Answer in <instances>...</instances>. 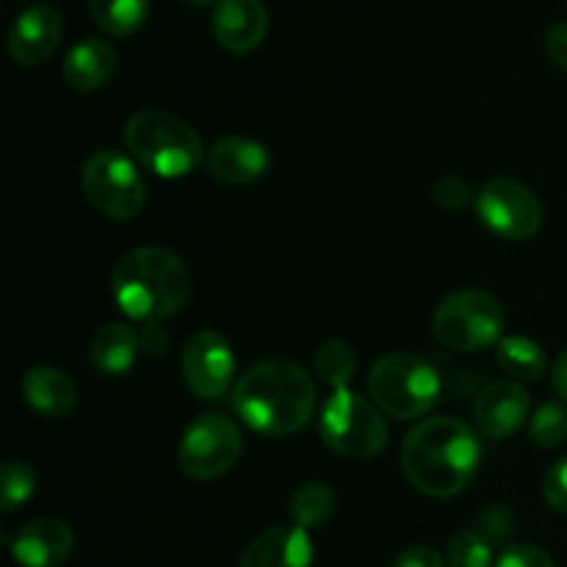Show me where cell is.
Returning <instances> with one entry per match:
<instances>
[{
  "instance_id": "6da1fadb",
  "label": "cell",
  "mask_w": 567,
  "mask_h": 567,
  "mask_svg": "<svg viewBox=\"0 0 567 567\" xmlns=\"http://www.w3.org/2000/svg\"><path fill=\"white\" fill-rule=\"evenodd\" d=\"M482 446L476 432L454 415L426 419L404 437L402 468L415 491L430 498L463 493L480 468Z\"/></svg>"
},
{
  "instance_id": "7a4b0ae2",
  "label": "cell",
  "mask_w": 567,
  "mask_h": 567,
  "mask_svg": "<svg viewBox=\"0 0 567 567\" xmlns=\"http://www.w3.org/2000/svg\"><path fill=\"white\" fill-rule=\"evenodd\" d=\"M233 408L249 430L282 437L308 426L316 408V385L293 360L255 363L233 388Z\"/></svg>"
},
{
  "instance_id": "3957f363",
  "label": "cell",
  "mask_w": 567,
  "mask_h": 567,
  "mask_svg": "<svg viewBox=\"0 0 567 567\" xmlns=\"http://www.w3.org/2000/svg\"><path fill=\"white\" fill-rule=\"evenodd\" d=\"M111 297L133 321L158 324L181 313L192 297V275L181 255L164 247H138L122 255L111 271Z\"/></svg>"
},
{
  "instance_id": "277c9868",
  "label": "cell",
  "mask_w": 567,
  "mask_h": 567,
  "mask_svg": "<svg viewBox=\"0 0 567 567\" xmlns=\"http://www.w3.org/2000/svg\"><path fill=\"white\" fill-rule=\"evenodd\" d=\"M125 144L133 158L158 177L192 175L203 161V138L181 116L161 109H142L127 120Z\"/></svg>"
},
{
  "instance_id": "5b68a950",
  "label": "cell",
  "mask_w": 567,
  "mask_h": 567,
  "mask_svg": "<svg viewBox=\"0 0 567 567\" xmlns=\"http://www.w3.org/2000/svg\"><path fill=\"white\" fill-rule=\"evenodd\" d=\"M371 402L385 415L413 421L430 413L441 399V377L435 365L419 354L391 352L369 371Z\"/></svg>"
},
{
  "instance_id": "8992f818",
  "label": "cell",
  "mask_w": 567,
  "mask_h": 567,
  "mask_svg": "<svg viewBox=\"0 0 567 567\" xmlns=\"http://www.w3.org/2000/svg\"><path fill=\"white\" fill-rule=\"evenodd\" d=\"M319 435L327 449L347 460H371L388 446L382 410L349 388L332 391L319 419Z\"/></svg>"
},
{
  "instance_id": "52a82bcc",
  "label": "cell",
  "mask_w": 567,
  "mask_h": 567,
  "mask_svg": "<svg viewBox=\"0 0 567 567\" xmlns=\"http://www.w3.org/2000/svg\"><path fill=\"white\" fill-rule=\"evenodd\" d=\"M504 316L502 302L487 291H457L449 293L435 310V336L443 347L454 352H480L493 347L504 338Z\"/></svg>"
},
{
  "instance_id": "ba28073f",
  "label": "cell",
  "mask_w": 567,
  "mask_h": 567,
  "mask_svg": "<svg viewBox=\"0 0 567 567\" xmlns=\"http://www.w3.org/2000/svg\"><path fill=\"white\" fill-rule=\"evenodd\" d=\"M81 186L89 203L116 221H127L142 214L147 199L142 172L120 150H97L89 155L83 161Z\"/></svg>"
},
{
  "instance_id": "9c48e42d",
  "label": "cell",
  "mask_w": 567,
  "mask_h": 567,
  "mask_svg": "<svg viewBox=\"0 0 567 567\" xmlns=\"http://www.w3.org/2000/svg\"><path fill=\"white\" fill-rule=\"evenodd\" d=\"M244 452L241 430L219 413H205L183 432L177 463L186 476L214 482L238 463Z\"/></svg>"
},
{
  "instance_id": "30bf717a",
  "label": "cell",
  "mask_w": 567,
  "mask_h": 567,
  "mask_svg": "<svg viewBox=\"0 0 567 567\" xmlns=\"http://www.w3.org/2000/svg\"><path fill=\"white\" fill-rule=\"evenodd\" d=\"M482 225L507 241H526L543 227V205L529 186L513 177H496L476 194Z\"/></svg>"
},
{
  "instance_id": "8fae6325",
  "label": "cell",
  "mask_w": 567,
  "mask_h": 567,
  "mask_svg": "<svg viewBox=\"0 0 567 567\" xmlns=\"http://www.w3.org/2000/svg\"><path fill=\"white\" fill-rule=\"evenodd\" d=\"M183 380L199 399H221L236 374V354L230 341L216 330H199L183 347Z\"/></svg>"
},
{
  "instance_id": "7c38bea8",
  "label": "cell",
  "mask_w": 567,
  "mask_h": 567,
  "mask_svg": "<svg viewBox=\"0 0 567 567\" xmlns=\"http://www.w3.org/2000/svg\"><path fill=\"white\" fill-rule=\"evenodd\" d=\"M64 33V20L53 6H31L9 31V53L17 64L39 66L55 53Z\"/></svg>"
},
{
  "instance_id": "4fadbf2b",
  "label": "cell",
  "mask_w": 567,
  "mask_h": 567,
  "mask_svg": "<svg viewBox=\"0 0 567 567\" xmlns=\"http://www.w3.org/2000/svg\"><path fill=\"white\" fill-rule=\"evenodd\" d=\"M529 393L520 382L498 380L480 393L474 404L476 426L491 441L513 435L529 419Z\"/></svg>"
},
{
  "instance_id": "5bb4252c",
  "label": "cell",
  "mask_w": 567,
  "mask_h": 567,
  "mask_svg": "<svg viewBox=\"0 0 567 567\" xmlns=\"http://www.w3.org/2000/svg\"><path fill=\"white\" fill-rule=\"evenodd\" d=\"M75 546L72 529L59 518H33L11 540V557L20 567H59Z\"/></svg>"
},
{
  "instance_id": "9a60e30c",
  "label": "cell",
  "mask_w": 567,
  "mask_h": 567,
  "mask_svg": "<svg viewBox=\"0 0 567 567\" xmlns=\"http://www.w3.org/2000/svg\"><path fill=\"white\" fill-rule=\"evenodd\" d=\"M269 33V11L260 0H219L214 37L230 53H252Z\"/></svg>"
},
{
  "instance_id": "2e32d148",
  "label": "cell",
  "mask_w": 567,
  "mask_h": 567,
  "mask_svg": "<svg viewBox=\"0 0 567 567\" xmlns=\"http://www.w3.org/2000/svg\"><path fill=\"white\" fill-rule=\"evenodd\" d=\"M208 169L225 186H249L269 175L271 155L255 138L227 136L210 147Z\"/></svg>"
},
{
  "instance_id": "e0dca14e",
  "label": "cell",
  "mask_w": 567,
  "mask_h": 567,
  "mask_svg": "<svg viewBox=\"0 0 567 567\" xmlns=\"http://www.w3.org/2000/svg\"><path fill=\"white\" fill-rule=\"evenodd\" d=\"M310 563H313V543L308 529L275 526L249 543L238 567H310Z\"/></svg>"
},
{
  "instance_id": "ac0fdd59",
  "label": "cell",
  "mask_w": 567,
  "mask_h": 567,
  "mask_svg": "<svg viewBox=\"0 0 567 567\" xmlns=\"http://www.w3.org/2000/svg\"><path fill=\"white\" fill-rule=\"evenodd\" d=\"M20 393L33 413L44 419H64L75 410L78 388L66 371L55 365H33L20 382Z\"/></svg>"
},
{
  "instance_id": "d6986e66",
  "label": "cell",
  "mask_w": 567,
  "mask_h": 567,
  "mask_svg": "<svg viewBox=\"0 0 567 567\" xmlns=\"http://www.w3.org/2000/svg\"><path fill=\"white\" fill-rule=\"evenodd\" d=\"M138 352H142V336L122 321L100 327L89 341V360L105 377L127 374L136 365Z\"/></svg>"
},
{
  "instance_id": "ffe728a7",
  "label": "cell",
  "mask_w": 567,
  "mask_h": 567,
  "mask_svg": "<svg viewBox=\"0 0 567 567\" xmlns=\"http://www.w3.org/2000/svg\"><path fill=\"white\" fill-rule=\"evenodd\" d=\"M116 66V50L105 39H83L66 53L61 75L75 92H94L103 86Z\"/></svg>"
},
{
  "instance_id": "44dd1931",
  "label": "cell",
  "mask_w": 567,
  "mask_h": 567,
  "mask_svg": "<svg viewBox=\"0 0 567 567\" xmlns=\"http://www.w3.org/2000/svg\"><path fill=\"white\" fill-rule=\"evenodd\" d=\"M498 365L507 371L513 380L535 382L546 374V352L537 341L524 336H504L498 341Z\"/></svg>"
},
{
  "instance_id": "7402d4cb",
  "label": "cell",
  "mask_w": 567,
  "mask_h": 567,
  "mask_svg": "<svg viewBox=\"0 0 567 567\" xmlns=\"http://www.w3.org/2000/svg\"><path fill=\"white\" fill-rule=\"evenodd\" d=\"M94 22L111 37H131L144 25L150 0H89Z\"/></svg>"
},
{
  "instance_id": "603a6c76",
  "label": "cell",
  "mask_w": 567,
  "mask_h": 567,
  "mask_svg": "<svg viewBox=\"0 0 567 567\" xmlns=\"http://www.w3.org/2000/svg\"><path fill=\"white\" fill-rule=\"evenodd\" d=\"M336 513V491L327 482H308L291 498V520L299 529H319Z\"/></svg>"
},
{
  "instance_id": "cb8c5ba5",
  "label": "cell",
  "mask_w": 567,
  "mask_h": 567,
  "mask_svg": "<svg viewBox=\"0 0 567 567\" xmlns=\"http://www.w3.org/2000/svg\"><path fill=\"white\" fill-rule=\"evenodd\" d=\"M316 374L332 388V391H343L352 382L354 371H358V358H354L352 347L347 341H327L321 343L316 352Z\"/></svg>"
},
{
  "instance_id": "d4e9b609",
  "label": "cell",
  "mask_w": 567,
  "mask_h": 567,
  "mask_svg": "<svg viewBox=\"0 0 567 567\" xmlns=\"http://www.w3.org/2000/svg\"><path fill=\"white\" fill-rule=\"evenodd\" d=\"M37 493V471L22 460H9L0 471V507L6 513L22 507Z\"/></svg>"
},
{
  "instance_id": "484cf974",
  "label": "cell",
  "mask_w": 567,
  "mask_h": 567,
  "mask_svg": "<svg viewBox=\"0 0 567 567\" xmlns=\"http://www.w3.org/2000/svg\"><path fill=\"white\" fill-rule=\"evenodd\" d=\"M493 543L480 529H460L449 543V567H491Z\"/></svg>"
},
{
  "instance_id": "4316f807",
  "label": "cell",
  "mask_w": 567,
  "mask_h": 567,
  "mask_svg": "<svg viewBox=\"0 0 567 567\" xmlns=\"http://www.w3.org/2000/svg\"><path fill=\"white\" fill-rule=\"evenodd\" d=\"M529 437L540 449L563 446L567 441V410L563 404L548 402L543 408H537V413L532 415Z\"/></svg>"
},
{
  "instance_id": "83f0119b",
  "label": "cell",
  "mask_w": 567,
  "mask_h": 567,
  "mask_svg": "<svg viewBox=\"0 0 567 567\" xmlns=\"http://www.w3.org/2000/svg\"><path fill=\"white\" fill-rule=\"evenodd\" d=\"M476 529H480L482 535H485L487 540L496 546V543H504L509 535H513L515 515L509 513L507 507H502V504H493V507H487L485 513L480 515V524H476Z\"/></svg>"
},
{
  "instance_id": "f1b7e54d",
  "label": "cell",
  "mask_w": 567,
  "mask_h": 567,
  "mask_svg": "<svg viewBox=\"0 0 567 567\" xmlns=\"http://www.w3.org/2000/svg\"><path fill=\"white\" fill-rule=\"evenodd\" d=\"M496 567H557L554 565L551 554L543 551L540 546H529V543H520V546H509L502 554Z\"/></svg>"
},
{
  "instance_id": "f546056e",
  "label": "cell",
  "mask_w": 567,
  "mask_h": 567,
  "mask_svg": "<svg viewBox=\"0 0 567 567\" xmlns=\"http://www.w3.org/2000/svg\"><path fill=\"white\" fill-rule=\"evenodd\" d=\"M543 496H546L548 507L567 515V457L548 468L546 480H543Z\"/></svg>"
},
{
  "instance_id": "4dcf8cb0",
  "label": "cell",
  "mask_w": 567,
  "mask_h": 567,
  "mask_svg": "<svg viewBox=\"0 0 567 567\" xmlns=\"http://www.w3.org/2000/svg\"><path fill=\"white\" fill-rule=\"evenodd\" d=\"M435 203L446 210H463L471 203V186L457 175H449L437 181Z\"/></svg>"
},
{
  "instance_id": "1f68e13d",
  "label": "cell",
  "mask_w": 567,
  "mask_h": 567,
  "mask_svg": "<svg viewBox=\"0 0 567 567\" xmlns=\"http://www.w3.org/2000/svg\"><path fill=\"white\" fill-rule=\"evenodd\" d=\"M393 567H446L441 554L430 546H413L396 557Z\"/></svg>"
},
{
  "instance_id": "d6a6232c",
  "label": "cell",
  "mask_w": 567,
  "mask_h": 567,
  "mask_svg": "<svg viewBox=\"0 0 567 567\" xmlns=\"http://www.w3.org/2000/svg\"><path fill=\"white\" fill-rule=\"evenodd\" d=\"M138 336H142V352H147L150 358H164L169 352V336L161 324H144Z\"/></svg>"
},
{
  "instance_id": "836d02e7",
  "label": "cell",
  "mask_w": 567,
  "mask_h": 567,
  "mask_svg": "<svg viewBox=\"0 0 567 567\" xmlns=\"http://www.w3.org/2000/svg\"><path fill=\"white\" fill-rule=\"evenodd\" d=\"M546 50H548V55H551L554 64L563 66V70H567V20L565 22H557V25H554L551 31H548Z\"/></svg>"
},
{
  "instance_id": "e575fe53",
  "label": "cell",
  "mask_w": 567,
  "mask_h": 567,
  "mask_svg": "<svg viewBox=\"0 0 567 567\" xmlns=\"http://www.w3.org/2000/svg\"><path fill=\"white\" fill-rule=\"evenodd\" d=\"M551 382H554V391L559 393V396L567 402V349L563 354L557 358V363H554V374H551Z\"/></svg>"
},
{
  "instance_id": "d590c367",
  "label": "cell",
  "mask_w": 567,
  "mask_h": 567,
  "mask_svg": "<svg viewBox=\"0 0 567 567\" xmlns=\"http://www.w3.org/2000/svg\"><path fill=\"white\" fill-rule=\"evenodd\" d=\"M192 3H199V6H205V3H214V0H192Z\"/></svg>"
}]
</instances>
